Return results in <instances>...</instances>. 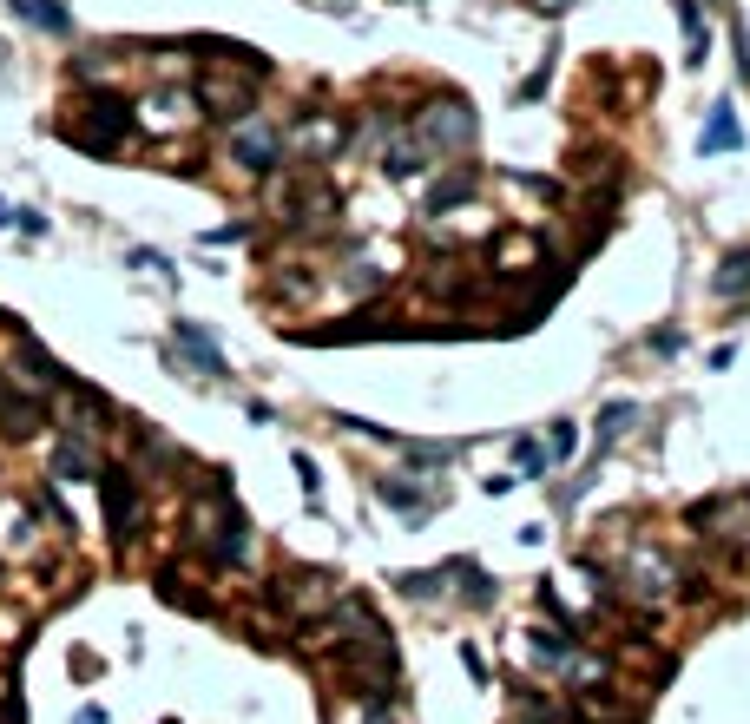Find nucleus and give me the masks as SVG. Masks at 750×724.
<instances>
[{"mask_svg": "<svg viewBox=\"0 0 750 724\" xmlns=\"http://www.w3.org/2000/svg\"><path fill=\"white\" fill-rule=\"evenodd\" d=\"M53 474H66V481H99V461L79 448V441L60 435V448H53Z\"/></svg>", "mask_w": 750, "mask_h": 724, "instance_id": "21", "label": "nucleus"}, {"mask_svg": "<svg viewBox=\"0 0 750 724\" xmlns=\"http://www.w3.org/2000/svg\"><path fill=\"white\" fill-rule=\"evenodd\" d=\"M737 145H744L737 106H731V99H718V106H711V119H704V132H698V152H737Z\"/></svg>", "mask_w": 750, "mask_h": 724, "instance_id": "14", "label": "nucleus"}, {"mask_svg": "<svg viewBox=\"0 0 750 724\" xmlns=\"http://www.w3.org/2000/svg\"><path fill=\"white\" fill-rule=\"evenodd\" d=\"M198 527H204V547L218 553L224 567H244V560H250V520L237 514V501H231L224 481L198 501Z\"/></svg>", "mask_w": 750, "mask_h": 724, "instance_id": "3", "label": "nucleus"}, {"mask_svg": "<svg viewBox=\"0 0 750 724\" xmlns=\"http://www.w3.org/2000/svg\"><path fill=\"white\" fill-rule=\"evenodd\" d=\"M40 422H47V395H20V389H7V382H0V435H7V441H27Z\"/></svg>", "mask_w": 750, "mask_h": 724, "instance_id": "13", "label": "nucleus"}, {"mask_svg": "<svg viewBox=\"0 0 750 724\" xmlns=\"http://www.w3.org/2000/svg\"><path fill=\"white\" fill-rule=\"evenodd\" d=\"M678 7V27H685V66H704V53H711V27H704L698 0H672Z\"/></svg>", "mask_w": 750, "mask_h": 724, "instance_id": "18", "label": "nucleus"}, {"mask_svg": "<svg viewBox=\"0 0 750 724\" xmlns=\"http://www.w3.org/2000/svg\"><path fill=\"white\" fill-rule=\"evenodd\" d=\"M468 198H474V172L461 165L454 178H441V185L428 191V218H441V211H454V205H468Z\"/></svg>", "mask_w": 750, "mask_h": 724, "instance_id": "20", "label": "nucleus"}, {"mask_svg": "<svg viewBox=\"0 0 750 724\" xmlns=\"http://www.w3.org/2000/svg\"><path fill=\"white\" fill-rule=\"evenodd\" d=\"M172 349L191 362V369H198V376H211V382H224V376H231V362H224V349L211 343V336H204L198 323H172Z\"/></svg>", "mask_w": 750, "mask_h": 724, "instance_id": "12", "label": "nucleus"}, {"mask_svg": "<svg viewBox=\"0 0 750 724\" xmlns=\"http://www.w3.org/2000/svg\"><path fill=\"white\" fill-rule=\"evenodd\" d=\"M0 66H7V40H0Z\"/></svg>", "mask_w": 750, "mask_h": 724, "instance_id": "34", "label": "nucleus"}, {"mask_svg": "<svg viewBox=\"0 0 750 724\" xmlns=\"http://www.w3.org/2000/svg\"><path fill=\"white\" fill-rule=\"evenodd\" d=\"M573 448H579V428H573V422H553V441H547V455H553V461H566V455H573Z\"/></svg>", "mask_w": 750, "mask_h": 724, "instance_id": "29", "label": "nucleus"}, {"mask_svg": "<svg viewBox=\"0 0 750 724\" xmlns=\"http://www.w3.org/2000/svg\"><path fill=\"white\" fill-rule=\"evenodd\" d=\"M99 422H106V402H99L93 389H73V382H60V435H66V441H93Z\"/></svg>", "mask_w": 750, "mask_h": 724, "instance_id": "11", "label": "nucleus"}, {"mask_svg": "<svg viewBox=\"0 0 750 724\" xmlns=\"http://www.w3.org/2000/svg\"><path fill=\"white\" fill-rule=\"evenodd\" d=\"M270 606H277V613H290L297 626H310V619H323L329 606H336V580H329V573H277Z\"/></svg>", "mask_w": 750, "mask_h": 724, "instance_id": "6", "label": "nucleus"}, {"mask_svg": "<svg viewBox=\"0 0 750 724\" xmlns=\"http://www.w3.org/2000/svg\"><path fill=\"white\" fill-rule=\"evenodd\" d=\"M7 362H14V369H20V389H27V395H53V389H60V362H53L47 356V349H40V343H33V336L27 330H7Z\"/></svg>", "mask_w": 750, "mask_h": 724, "instance_id": "9", "label": "nucleus"}, {"mask_svg": "<svg viewBox=\"0 0 750 724\" xmlns=\"http://www.w3.org/2000/svg\"><path fill=\"white\" fill-rule=\"evenodd\" d=\"M533 257H540V244H533V237H520V231H507V237L494 244V264H507V270H514V264H533Z\"/></svg>", "mask_w": 750, "mask_h": 724, "instance_id": "26", "label": "nucleus"}, {"mask_svg": "<svg viewBox=\"0 0 750 724\" xmlns=\"http://www.w3.org/2000/svg\"><path fill=\"white\" fill-rule=\"evenodd\" d=\"M632 422H639V402H606V415H599V448H612Z\"/></svg>", "mask_w": 750, "mask_h": 724, "instance_id": "23", "label": "nucleus"}, {"mask_svg": "<svg viewBox=\"0 0 750 724\" xmlns=\"http://www.w3.org/2000/svg\"><path fill=\"white\" fill-rule=\"evenodd\" d=\"M277 158H283L277 126H264V119H237V132H231V165H244V172H277Z\"/></svg>", "mask_w": 750, "mask_h": 724, "instance_id": "10", "label": "nucleus"}, {"mask_svg": "<svg viewBox=\"0 0 750 724\" xmlns=\"http://www.w3.org/2000/svg\"><path fill=\"white\" fill-rule=\"evenodd\" d=\"M579 718L586 724H632V711L612 705V698H599V692H579Z\"/></svg>", "mask_w": 750, "mask_h": 724, "instance_id": "25", "label": "nucleus"}, {"mask_svg": "<svg viewBox=\"0 0 750 724\" xmlns=\"http://www.w3.org/2000/svg\"><path fill=\"white\" fill-rule=\"evenodd\" d=\"M297 145L310 152V165H323V158L343 145V119H336V112H316V119H303V126H297Z\"/></svg>", "mask_w": 750, "mask_h": 724, "instance_id": "15", "label": "nucleus"}, {"mask_svg": "<svg viewBox=\"0 0 750 724\" xmlns=\"http://www.w3.org/2000/svg\"><path fill=\"white\" fill-rule=\"evenodd\" d=\"M132 264H139V270H158V277H172V264H165L158 251H132Z\"/></svg>", "mask_w": 750, "mask_h": 724, "instance_id": "30", "label": "nucleus"}, {"mask_svg": "<svg viewBox=\"0 0 750 724\" xmlns=\"http://www.w3.org/2000/svg\"><path fill=\"white\" fill-rule=\"evenodd\" d=\"M448 573H454V567H441V573H402V580H395V586H402L408 599H435V593H441V580H448Z\"/></svg>", "mask_w": 750, "mask_h": 724, "instance_id": "27", "label": "nucleus"}, {"mask_svg": "<svg viewBox=\"0 0 750 724\" xmlns=\"http://www.w3.org/2000/svg\"><path fill=\"white\" fill-rule=\"evenodd\" d=\"M678 586H685V573H678V560L665 547H652V540H639V547H625V560H619V593L632 599V606H672L678 599Z\"/></svg>", "mask_w": 750, "mask_h": 724, "instance_id": "2", "label": "nucleus"}, {"mask_svg": "<svg viewBox=\"0 0 750 724\" xmlns=\"http://www.w3.org/2000/svg\"><path fill=\"white\" fill-rule=\"evenodd\" d=\"M20 20H33V27L47 33H73V14H66V0H7Z\"/></svg>", "mask_w": 750, "mask_h": 724, "instance_id": "19", "label": "nucleus"}, {"mask_svg": "<svg viewBox=\"0 0 750 724\" xmlns=\"http://www.w3.org/2000/svg\"><path fill=\"white\" fill-rule=\"evenodd\" d=\"M685 520L698 527L711 547L724 553H750V494H718V501H698L685 507Z\"/></svg>", "mask_w": 750, "mask_h": 724, "instance_id": "4", "label": "nucleus"}, {"mask_svg": "<svg viewBox=\"0 0 750 724\" xmlns=\"http://www.w3.org/2000/svg\"><path fill=\"white\" fill-rule=\"evenodd\" d=\"M415 139L428 145V158H441V152H468L474 145V106H461V99H435V106H422L415 112Z\"/></svg>", "mask_w": 750, "mask_h": 724, "instance_id": "5", "label": "nucleus"}, {"mask_svg": "<svg viewBox=\"0 0 750 724\" xmlns=\"http://www.w3.org/2000/svg\"><path fill=\"white\" fill-rule=\"evenodd\" d=\"M139 481L125 468H99V507H106V534L112 540H132V527H139Z\"/></svg>", "mask_w": 750, "mask_h": 724, "instance_id": "8", "label": "nucleus"}, {"mask_svg": "<svg viewBox=\"0 0 750 724\" xmlns=\"http://www.w3.org/2000/svg\"><path fill=\"white\" fill-rule=\"evenodd\" d=\"M257 79H264V60H211L191 86V106L204 119H244L257 106Z\"/></svg>", "mask_w": 750, "mask_h": 724, "instance_id": "1", "label": "nucleus"}, {"mask_svg": "<svg viewBox=\"0 0 750 724\" xmlns=\"http://www.w3.org/2000/svg\"><path fill=\"white\" fill-rule=\"evenodd\" d=\"M73 724H106V711H99V705H79V711H73Z\"/></svg>", "mask_w": 750, "mask_h": 724, "instance_id": "32", "label": "nucleus"}, {"mask_svg": "<svg viewBox=\"0 0 750 724\" xmlns=\"http://www.w3.org/2000/svg\"><path fill=\"white\" fill-rule=\"evenodd\" d=\"M86 112H93V126H79V119H60V132L79 145V152H119L125 132H132V112H125V99H112V93H106V99H93Z\"/></svg>", "mask_w": 750, "mask_h": 724, "instance_id": "7", "label": "nucleus"}, {"mask_svg": "<svg viewBox=\"0 0 750 724\" xmlns=\"http://www.w3.org/2000/svg\"><path fill=\"white\" fill-rule=\"evenodd\" d=\"M375 494H382V501H389L402 520H428V514H435V494L408 488V481H375Z\"/></svg>", "mask_w": 750, "mask_h": 724, "instance_id": "17", "label": "nucleus"}, {"mask_svg": "<svg viewBox=\"0 0 750 724\" xmlns=\"http://www.w3.org/2000/svg\"><path fill=\"white\" fill-rule=\"evenodd\" d=\"M14 224H20L27 237H40V231H47V218H40V211H14Z\"/></svg>", "mask_w": 750, "mask_h": 724, "instance_id": "31", "label": "nucleus"}, {"mask_svg": "<svg viewBox=\"0 0 750 724\" xmlns=\"http://www.w3.org/2000/svg\"><path fill=\"white\" fill-rule=\"evenodd\" d=\"M402 455L415 461V468H448V461L461 455V441H402Z\"/></svg>", "mask_w": 750, "mask_h": 724, "instance_id": "22", "label": "nucleus"}, {"mask_svg": "<svg viewBox=\"0 0 750 724\" xmlns=\"http://www.w3.org/2000/svg\"><path fill=\"white\" fill-rule=\"evenodd\" d=\"M533 7H540L547 20H553V14H566V0H533Z\"/></svg>", "mask_w": 750, "mask_h": 724, "instance_id": "33", "label": "nucleus"}, {"mask_svg": "<svg viewBox=\"0 0 750 724\" xmlns=\"http://www.w3.org/2000/svg\"><path fill=\"white\" fill-rule=\"evenodd\" d=\"M514 468H520V474H547L553 455L540 448V441H514Z\"/></svg>", "mask_w": 750, "mask_h": 724, "instance_id": "28", "label": "nucleus"}, {"mask_svg": "<svg viewBox=\"0 0 750 724\" xmlns=\"http://www.w3.org/2000/svg\"><path fill=\"white\" fill-rule=\"evenodd\" d=\"M711 290H718L724 303L750 297V244H737V251H724V264L711 270Z\"/></svg>", "mask_w": 750, "mask_h": 724, "instance_id": "16", "label": "nucleus"}, {"mask_svg": "<svg viewBox=\"0 0 750 724\" xmlns=\"http://www.w3.org/2000/svg\"><path fill=\"white\" fill-rule=\"evenodd\" d=\"M422 284H428V297H468V270L461 264H435Z\"/></svg>", "mask_w": 750, "mask_h": 724, "instance_id": "24", "label": "nucleus"}]
</instances>
